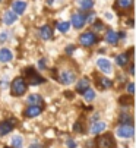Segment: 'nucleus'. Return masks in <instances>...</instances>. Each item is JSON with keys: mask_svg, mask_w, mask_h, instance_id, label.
<instances>
[{"mask_svg": "<svg viewBox=\"0 0 136 148\" xmlns=\"http://www.w3.org/2000/svg\"><path fill=\"white\" fill-rule=\"evenodd\" d=\"M127 62H129V56H127L126 53H120V54L116 56V63H117L119 66L124 68V66L127 65Z\"/></svg>", "mask_w": 136, "mask_h": 148, "instance_id": "aec40b11", "label": "nucleus"}, {"mask_svg": "<svg viewBox=\"0 0 136 148\" xmlns=\"http://www.w3.org/2000/svg\"><path fill=\"white\" fill-rule=\"evenodd\" d=\"M79 6L82 10H91L94 6V0H79Z\"/></svg>", "mask_w": 136, "mask_h": 148, "instance_id": "4be33fe9", "label": "nucleus"}, {"mask_svg": "<svg viewBox=\"0 0 136 148\" xmlns=\"http://www.w3.org/2000/svg\"><path fill=\"white\" fill-rule=\"evenodd\" d=\"M12 8H13V13L15 15H22L25 12V9H27V3L22 2V0H16V2H13Z\"/></svg>", "mask_w": 136, "mask_h": 148, "instance_id": "9d476101", "label": "nucleus"}, {"mask_svg": "<svg viewBox=\"0 0 136 148\" xmlns=\"http://www.w3.org/2000/svg\"><path fill=\"white\" fill-rule=\"evenodd\" d=\"M117 35H119V40H120V38H122V40L126 38V34H124V32H120V34H117Z\"/></svg>", "mask_w": 136, "mask_h": 148, "instance_id": "f704fd0d", "label": "nucleus"}, {"mask_svg": "<svg viewBox=\"0 0 136 148\" xmlns=\"http://www.w3.org/2000/svg\"><path fill=\"white\" fill-rule=\"evenodd\" d=\"M135 135V129L132 125H122L117 129V136L119 138H132Z\"/></svg>", "mask_w": 136, "mask_h": 148, "instance_id": "39448f33", "label": "nucleus"}, {"mask_svg": "<svg viewBox=\"0 0 136 148\" xmlns=\"http://www.w3.org/2000/svg\"><path fill=\"white\" fill-rule=\"evenodd\" d=\"M97 148H116V142L110 134H105L97 138Z\"/></svg>", "mask_w": 136, "mask_h": 148, "instance_id": "20e7f679", "label": "nucleus"}, {"mask_svg": "<svg viewBox=\"0 0 136 148\" xmlns=\"http://www.w3.org/2000/svg\"><path fill=\"white\" fill-rule=\"evenodd\" d=\"M47 2H49V3H53V2H54V0H47Z\"/></svg>", "mask_w": 136, "mask_h": 148, "instance_id": "4c0bfd02", "label": "nucleus"}, {"mask_svg": "<svg viewBox=\"0 0 136 148\" xmlns=\"http://www.w3.org/2000/svg\"><path fill=\"white\" fill-rule=\"evenodd\" d=\"M73 131H75V132H83V126H82V123H81V122H76V123H75Z\"/></svg>", "mask_w": 136, "mask_h": 148, "instance_id": "cd10ccee", "label": "nucleus"}, {"mask_svg": "<svg viewBox=\"0 0 136 148\" xmlns=\"http://www.w3.org/2000/svg\"><path fill=\"white\" fill-rule=\"evenodd\" d=\"M27 88H28V85H27L25 78L19 76V78H15V79L12 81L10 92H12V95H15V97H21V95H24V94L27 92Z\"/></svg>", "mask_w": 136, "mask_h": 148, "instance_id": "f257e3e1", "label": "nucleus"}, {"mask_svg": "<svg viewBox=\"0 0 136 148\" xmlns=\"http://www.w3.org/2000/svg\"><path fill=\"white\" fill-rule=\"evenodd\" d=\"M0 2H2V0H0Z\"/></svg>", "mask_w": 136, "mask_h": 148, "instance_id": "ea45409f", "label": "nucleus"}, {"mask_svg": "<svg viewBox=\"0 0 136 148\" xmlns=\"http://www.w3.org/2000/svg\"><path fill=\"white\" fill-rule=\"evenodd\" d=\"M105 41H107L108 44H113V46H116V44L119 43V35H117V32H116V31H113V29L107 31V35H105Z\"/></svg>", "mask_w": 136, "mask_h": 148, "instance_id": "2eb2a0df", "label": "nucleus"}, {"mask_svg": "<svg viewBox=\"0 0 136 148\" xmlns=\"http://www.w3.org/2000/svg\"><path fill=\"white\" fill-rule=\"evenodd\" d=\"M97 84H98V87H100L101 90H108V88L113 87V81L108 79V78H105V76L98 78V79H97Z\"/></svg>", "mask_w": 136, "mask_h": 148, "instance_id": "dca6fc26", "label": "nucleus"}, {"mask_svg": "<svg viewBox=\"0 0 136 148\" xmlns=\"http://www.w3.org/2000/svg\"><path fill=\"white\" fill-rule=\"evenodd\" d=\"M116 10H130L133 8V0H116Z\"/></svg>", "mask_w": 136, "mask_h": 148, "instance_id": "6e6552de", "label": "nucleus"}, {"mask_svg": "<svg viewBox=\"0 0 136 148\" xmlns=\"http://www.w3.org/2000/svg\"><path fill=\"white\" fill-rule=\"evenodd\" d=\"M24 78H27V81H28V84L29 85H40V84H42L44 82V78L34 69V68H27L25 71H24Z\"/></svg>", "mask_w": 136, "mask_h": 148, "instance_id": "f03ea898", "label": "nucleus"}, {"mask_svg": "<svg viewBox=\"0 0 136 148\" xmlns=\"http://www.w3.org/2000/svg\"><path fill=\"white\" fill-rule=\"evenodd\" d=\"M5 148H10V147H5Z\"/></svg>", "mask_w": 136, "mask_h": 148, "instance_id": "58836bf2", "label": "nucleus"}, {"mask_svg": "<svg viewBox=\"0 0 136 148\" xmlns=\"http://www.w3.org/2000/svg\"><path fill=\"white\" fill-rule=\"evenodd\" d=\"M97 65H98V68H100L104 73H111V71H113V68H111V63H110L107 59H98Z\"/></svg>", "mask_w": 136, "mask_h": 148, "instance_id": "9b49d317", "label": "nucleus"}, {"mask_svg": "<svg viewBox=\"0 0 136 148\" xmlns=\"http://www.w3.org/2000/svg\"><path fill=\"white\" fill-rule=\"evenodd\" d=\"M38 68L40 69H45V60H40L38 62Z\"/></svg>", "mask_w": 136, "mask_h": 148, "instance_id": "473e14b6", "label": "nucleus"}, {"mask_svg": "<svg viewBox=\"0 0 136 148\" xmlns=\"http://www.w3.org/2000/svg\"><path fill=\"white\" fill-rule=\"evenodd\" d=\"M88 88H89V79L88 78H81L76 84V91L79 94H83Z\"/></svg>", "mask_w": 136, "mask_h": 148, "instance_id": "f8f14e48", "label": "nucleus"}, {"mask_svg": "<svg viewBox=\"0 0 136 148\" xmlns=\"http://www.w3.org/2000/svg\"><path fill=\"white\" fill-rule=\"evenodd\" d=\"M129 71H130V75H133V72H135V71H133V65H130V68H129Z\"/></svg>", "mask_w": 136, "mask_h": 148, "instance_id": "e433bc0d", "label": "nucleus"}, {"mask_svg": "<svg viewBox=\"0 0 136 148\" xmlns=\"http://www.w3.org/2000/svg\"><path fill=\"white\" fill-rule=\"evenodd\" d=\"M75 78H76V73L72 72V71H63L59 75V81L62 84H64V85H70V84L75 81Z\"/></svg>", "mask_w": 136, "mask_h": 148, "instance_id": "423d86ee", "label": "nucleus"}, {"mask_svg": "<svg viewBox=\"0 0 136 148\" xmlns=\"http://www.w3.org/2000/svg\"><path fill=\"white\" fill-rule=\"evenodd\" d=\"M66 145L69 147V148H75V147H76V144L73 142V139H67V141H66Z\"/></svg>", "mask_w": 136, "mask_h": 148, "instance_id": "2f4dec72", "label": "nucleus"}, {"mask_svg": "<svg viewBox=\"0 0 136 148\" xmlns=\"http://www.w3.org/2000/svg\"><path fill=\"white\" fill-rule=\"evenodd\" d=\"M18 19V16L12 12V10H6L5 12V15H3V22L6 24V25H12V24H15V21Z\"/></svg>", "mask_w": 136, "mask_h": 148, "instance_id": "f3484780", "label": "nucleus"}, {"mask_svg": "<svg viewBox=\"0 0 136 148\" xmlns=\"http://www.w3.org/2000/svg\"><path fill=\"white\" fill-rule=\"evenodd\" d=\"M132 103H133V98H132V97H126V98L122 97V98H120V104H127V106H130Z\"/></svg>", "mask_w": 136, "mask_h": 148, "instance_id": "bb28decb", "label": "nucleus"}, {"mask_svg": "<svg viewBox=\"0 0 136 148\" xmlns=\"http://www.w3.org/2000/svg\"><path fill=\"white\" fill-rule=\"evenodd\" d=\"M83 97H85L86 101H91V100H94V98H95V92L91 90V88H88V90L83 92Z\"/></svg>", "mask_w": 136, "mask_h": 148, "instance_id": "393cba45", "label": "nucleus"}, {"mask_svg": "<svg viewBox=\"0 0 136 148\" xmlns=\"http://www.w3.org/2000/svg\"><path fill=\"white\" fill-rule=\"evenodd\" d=\"M40 35H41L42 40H50V38H53V28H51L50 25H44V27H41V29H40Z\"/></svg>", "mask_w": 136, "mask_h": 148, "instance_id": "4468645a", "label": "nucleus"}, {"mask_svg": "<svg viewBox=\"0 0 136 148\" xmlns=\"http://www.w3.org/2000/svg\"><path fill=\"white\" fill-rule=\"evenodd\" d=\"M103 28H104V25L100 22V21L94 24V31H100V29H103Z\"/></svg>", "mask_w": 136, "mask_h": 148, "instance_id": "c85d7f7f", "label": "nucleus"}, {"mask_svg": "<svg viewBox=\"0 0 136 148\" xmlns=\"http://www.w3.org/2000/svg\"><path fill=\"white\" fill-rule=\"evenodd\" d=\"M79 43H81L82 46H85V47L94 46V44H97V43H98V37L95 35V32L88 31V32L81 34V37H79Z\"/></svg>", "mask_w": 136, "mask_h": 148, "instance_id": "7ed1b4c3", "label": "nucleus"}, {"mask_svg": "<svg viewBox=\"0 0 136 148\" xmlns=\"http://www.w3.org/2000/svg\"><path fill=\"white\" fill-rule=\"evenodd\" d=\"M15 128V125H13V120H5L0 123V136H5L8 135L9 132H12Z\"/></svg>", "mask_w": 136, "mask_h": 148, "instance_id": "0eeeda50", "label": "nucleus"}, {"mask_svg": "<svg viewBox=\"0 0 136 148\" xmlns=\"http://www.w3.org/2000/svg\"><path fill=\"white\" fill-rule=\"evenodd\" d=\"M27 101L29 103V106H40V107L42 106V98H41V95H38V94H31Z\"/></svg>", "mask_w": 136, "mask_h": 148, "instance_id": "6ab92c4d", "label": "nucleus"}, {"mask_svg": "<svg viewBox=\"0 0 136 148\" xmlns=\"http://www.w3.org/2000/svg\"><path fill=\"white\" fill-rule=\"evenodd\" d=\"M127 92H129L130 95H132V94L135 92V85H133V82H130L129 85H127Z\"/></svg>", "mask_w": 136, "mask_h": 148, "instance_id": "c756f323", "label": "nucleus"}, {"mask_svg": "<svg viewBox=\"0 0 136 148\" xmlns=\"http://www.w3.org/2000/svg\"><path fill=\"white\" fill-rule=\"evenodd\" d=\"M73 50H75V47H73V46H69V47L66 49V53H67V54H70V53H72Z\"/></svg>", "mask_w": 136, "mask_h": 148, "instance_id": "72a5a7b5", "label": "nucleus"}, {"mask_svg": "<svg viewBox=\"0 0 136 148\" xmlns=\"http://www.w3.org/2000/svg\"><path fill=\"white\" fill-rule=\"evenodd\" d=\"M119 120H120L122 125H132L133 123V119H132V116L129 113H122L120 117H119Z\"/></svg>", "mask_w": 136, "mask_h": 148, "instance_id": "5701e85b", "label": "nucleus"}, {"mask_svg": "<svg viewBox=\"0 0 136 148\" xmlns=\"http://www.w3.org/2000/svg\"><path fill=\"white\" fill-rule=\"evenodd\" d=\"M86 24V21H85V16L82 13H75L72 16V25L76 28V29H81L83 28V25Z\"/></svg>", "mask_w": 136, "mask_h": 148, "instance_id": "1a4fd4ad", "label": "nucleus"}, {"mask_svg": "<svg viewBox=\"0 0 136 148\" xmlns=\"http://www.w3.org/2000/svg\"><path fill=\"white\" fill-rule=\"evenodd\" d=\"M29 148H40V144H32L29 145Z\"/></svg>", "mask_w": 136, "mask_h": 148, "instance_id": "c9c22d12", "label": "nucleus"}, {"mask_svg": "<svg viewBox=\"0 0 136 148\" xmlns=\"http://www.w3.org/2000/svg\"><path fill=\"white\" fill-rule=\"evenodd\" d=\"M12 144H13V148H22V144H24V141H22V138L18 135V136H13Z\"/></svg>", "mask_w": 136, "mask_h": 148, "instance_id": "a878e982", "label": "nucleus"}, {"mask_svg": "<svg viewBox=\"0 0 136 148\" xmlns=\"http://www.w3.org/2000/svg\"><path fill=\"white\" fill-rule=\"evenodd\" d=\"M40 113H42V109L40 107V106H29V107L25 110L27 117H37Z\"/></svg>", "mask_w": 136, "mask_h": 148, "instance_id": "ddd939ff", "label": "nucleus"}, {"mask_svg": "<svg viewBox=\"0 0 136 148\" xmlns=\"http://www.w3.org/2000/svg\"><path fill=\"white\" fill-rule=\"evenodd\" d=\"M57 28L60 32H67L70 28V22H67V21H63V22H59L57 24Z\"/></svg>", "mask_w": 136, "mask_h": 148, "instance_id": "b1692460", "label": "nucleus"}, {"mask_svg": "<svg viewBox=\"0 0 136 148\" xmlns=\"http://www.w3.org/2000/svg\"><path fill=\"white\" fill-rule=\"evenodd\" d=\"M9 37V34H8V31H5V32H2V35H0V41H2V43H5L6 41V38Z\"/></svg>", "mask_w": 136, "mask_h": 148, "instance_id": "7c9ffc66", "label": "nucleus"}, {"mask_svg": "<svg viewBox=\"0 0 136 148\" xmlns=\"http://www.w3.org/2000/svg\"><path fill=\"white\" fill-rule=\"evenodd\" d=\"M12 59H13V54H12L10 50H8V49H2V50H0V62L8 63Z\"/></svg>", "mask_w": 136, "mask_h": 148, "instance_id": "a211bd4d", "label": "nucleus"}, {"mask_svg": "<svg viewBox=\"0 0 136 148\" xmlns=\"http://www.w3.org/2000/svg\"><path fill=\"white\" fill-rule=\"evenodd\" d=\"M105 129V123L104 122H97L91 126V134H101Z\"/></svg>", "mask_w": 136, "mask_h": 148, "instance_id": "412c9836", "label": "nucleus"}]
</instances>
